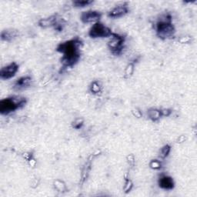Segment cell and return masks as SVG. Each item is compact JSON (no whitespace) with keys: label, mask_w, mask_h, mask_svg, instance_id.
Segmentation results:
<instances>
[{"label":"cell","mask_w":197,"mask_h":197,"mask_svg":"<svg viewBox=\"0 0 197 197\" xmlns=\"http://www.w3.org/2000/svg\"><path fill=\"white\" fill-rule=\"evenodd\" d=\"M19 70V66L16 62H12L8 66L2 68L0 71V78L2 79H9L16 75Z\"/></svg>","instance_id":"cell-6"},{"label":"cell","mask_w":197,"mask_h":197,"mask_svg":"<svg viewBox=\"0 0 197 197\" xmlns=\"http://www.w3.org/2000/svg\"><path fill=\"white\" fill-rule=\"evenodd\" d=\"M84 120L82 118H78L72 122V128L76 129V130H79L81 127L83 126Z\"/></svg>","instance_id":"cell-18"},{"label":"cell","mask_w":197,"mask_h":197,"mask_svg":"<svg viewBox=\"0 0 197 197\" xmlns=\"http://www.w3.org/2000/svg\"><path fill=\"white\" fill-rule=\"evenodd\" d=\"M112 32L110 28L106 26L101 22H96L89 29V36L91 38L96 39V38H106L110 37Z\"/></svg>","instance_id":"cell-4"},{"label":"cell","mask_w":197,"mask_h":197,"mask_svg":"<svg viewBox=\"0 0 197 197\" xmlns=\"http://www.w3.org/2000/svg\"><path fill=\"white\" fill-rule=\"evenodd\" d=\"M132 186H133V184H132V182L130 179H126V183L125 185L123 186V190L126 193H128L131 191Z\"/></svg>","instance_id":"cell-19"},{"label":"cell","mask_w":197,"mask_h":197,"mask_svg":"<svg viewBox=\"0 0 197 197\" xmlns=\"http://www.w3.org/2000/svg\"><path fill=\"white\" fill-rule=\"evenodd\" d=\"M175 29L172 24V19L170 16H165L164 20H160L156 24V34L159 38L162 39H167L174 36Z\"/></svg>","instance_id":"cell-3"},{"label":"cell","mask_w":197,"mask_h":197,"mask_svg":"<svg viewBox=\"0 0 197 197\" xmlns=\"http://www.w3.org/2000/svg\"><path fill=\"white\" fill-rule=\"evenodd\" d=\"M160 112H161L162 116H169L172 113V110L170 109H162L160 110Z\"/></svg>","instance_id":"cell-22"},{"label":"cell","mask_w":197,"mask_h":197,"mask_svg":"<svg viewBox=\"0 0 197 197\" xmlns=\"http://www.w3.org/2000/svg\"><path fill=\"white\" fill-rule=\"evenodd\" d=\"M125 38L119 34L112 32L110 36V40L108 42V47L114 55L119 56L122 53Z\"/></svg>","instance_id":"cell-5"},{"label":"cell","mask_w":197,"mask_h":197,"mask_svg":"<svg viewBox=\"0 0 197 197\" xmlns=\"http://www.w3.org/2000/svg\"><path fill=\"white\" fill-rule=\"evenodd\" d=\"M19 36V31L14 29H9L2 31L1 33V39L6 42H9Z\"/></svg>","instance_id":"cell-11"},{"label":"cell","mask_w":197,"mask_h":197,"mask_svg":"<svg viewBox=\"0 0 197 197\" xmlns=\"http://www.w3.org/2000/svg\"><path fill=\"white\" fill-rule=\"evenodd\" d=\"M26 103V99L19 96L9 97L0 101V113L2 115H9L18 109L24 106Z\"/></svg>","instance_id":"cell-2"},{"label":"cell","mask_w":197,"mask_h":197,"mask_svg":"<svg viewBox=\"0 0 197 197\" xmlns=\"http://www.w3.org/2000/svg\"><path fill=\"white\" fill-rule=\"evenodd\" d=\"M31 82H32V78L30 76L21 77L15 82L13 88L16 90H22L29 87L31 85Z\"/></svg>","instance_id":"cell-10"},{"label":"cell","mask_w":197,"mask_h":197,"mask_svg":"<svg viewBox=\"0 0 197 197\" xmlns=\"http://www.w3.org/2000/svg\"><path fill=\"white\" fill-rule=\"evenodd\" d=\"M90 91L93 94H99V92H101V91H102V86L99 84V82H97V81H95V82H92L90 86Z\"/></svg>","instance_id":"cell-15"},{"label":"cell","mask_w":197,"mask_h":197,"mask_svg":"<svg viewBox=\"0 0 197 197\" xmlns=\"http://www.w3.org/2000/svg\"><path fill=\"white\" fill-rule=\"evenodd\" d=\"M92 2H93L92 0H77V1H74L72 4H73L74 7L82 8L89 6Z\"/></svg>","instance_id":"cell-13"},{"label":"cell","mask_w":197,"mask_h":197,"mask_svg":"<svg viewBox=\"0 0 197 197\" xmlns=\"http://www.w3.org/2000/svg\"><path fill=\"white\" fill-rule=\"evenodd\" d=\"M82 46V41L79 39H72L60 43L56 48V50L63 55L62 63L65 67H72L77 63L80 59V49Z\"/></svg>","instance_id":"cell-1"},{"label":"cell","mask_w":197,"mask_h":197,"mask_svg":"<svg viewBox=\"0 0 197 197\" xmlns=\"http://www.w3.org/2000/svg\"><path fill=\"white\" fill-rule=\"evenodd\" d=\"M150 168H152L153 170H160L162 168V163H160V161L157 160H153L150 162Z\"/></svg>","instance_id":"cell-20"},{"label":"cell","mask_w":197,"mask_h":197,"mask_svg":"<svg viewBox=\"0 0 197 197\" xmlns=\"http://www.w3.org/2000/svg\"><path fill=\"white\" fill-rule=\"evenodd\" d=\"M129 12L128 6L126 5H121V6H118L116 7L113 8V9L111 10L110 12L108 13V16L111 18H114V19H116V18H120L124 16L125 15H126Z\"/></svg>","instance_id":"cell-8"},{"label":"cell","mask_w":197,"mask_h":197,"mask_svg":"<svg viewBox=\"0 0 197 197\" xmlns=\"http://www.w3.org/2000/svg\"><path fill=\"white\" fill-rule=\"evenodd\" d=\"M147 115L148 117L153 122H157L158 120H160V119L162 117L161 112L160 110L155 108H151L148 110L147 112Z\"/></svg>","instance_id":"cell-12"},{"label":"cell","mask_w":197,"mask_h":197,"mask_svg":"<svg viewBox=\"0 0 197 197\" xmlns=\"http://www.w3.org/2000/svg\"><path fill=\"white\" fill-rule=\"evenodd\" d=\"M171 151V146L170 145H165L163 148L160 150V156L162 159H165L169 155Z\"/></svg>","instance_id":"cell-16"},{"label":"cell","mask_w":197,"mask_h":197,"mask_svg":"<svg viewBox=\"0 0 197 197\" xmlns=\"http://www.w3.org/2000/svg\"><path fill=\"white\" fill-rule=\"evenodd\" d=\"M54 187L58 192L59 193H65L66 191V184L63 183L62 181L59 180H56L55 182H54Z\"/></svg>","instance_id":"cell-14"},{"label":"cell","mask_w":197,"mask_h":197,"mask_svg":"<svg viewBox=\"0 0 197 197\" xmlns=\"http://www.w3.org/2000/svg\"><path fill=\"white\" fill-rule=\"evenodd\" d=\"M185 140H186V137H185L183 135H182L179 137L178 140H176V142L177 143H181V142H185Z\"/></svg>","instance_id":"cell-25"},{"label":"cell","mask_w":197,"mask_h":197,"mask_svg":"<svg viewBox=\"0 0 197 197\" xmlns=\"http://www.w3.org/2000/svg\"><path fill=\"white\" fill-rule=\"evenodd\" d=\"M191 39H192L190 36H183L181 39H179V41H180V42H181V43H189V42H190Z\"/></svg>","instance_id":"cell-23"},{"label":"cell","mask_w":197,"mask_h":197,"mask_svg":"<svg viewBox=\"0 0 197 197\" xmlns=\"http://www.w3.org/2000/svg\"><path fill=\"white\" fill-rule=\"evenodd\" d=\"M134 72V64L130 63L126 66L125 69V72H124V78L125 79H130L132 76V74Z\"/></svg>","instance_id":"cell-17"},{"label":"cell","mask_w":197,"mask_h":197,"mask_svg":"<svg viewBox=\"0 0 197 197\" xmlns=\"http://www.w3.org/2000/svg\"><path fill=\"white\" fill-rule=\"evenodd\" d=\"M159 186L163 190H171L174 188L175 183L172 177L163 175L159 180Z\"/></svg>","instance_id":"cell-9"},{"label":"cell","mask_w":197,"mask_h":197,"mask_svg":"<svg viewBox=\"0 0 197 197\" xmlns=\"http://www.w3.org/2000/svg\"><path fill=\"white\" fill-rule=\"evenodd\" d=\"M132 114H133L134 116L137 117V118H140V117H142V116L141 111L137 110V109H135V110H132Z\"/></svg>","instance_id":"cell-24"},{"label":"cell","mask_w":197,"mask_h":197,"mask_svg":"<svg viewBox=\"0 0 197 197\" xmlns=\"http://www.w3.org/2000/svg\"><path fill=\"white\" fill-rule=\"evenodd\" d=\"M102 17V14L97 11H86L82 12L80 16L81 21L83 23L99 22Z\"/></svg>","instance_id":"cell-7"},{"label":"cell","mask_w":197,"mask_h":197,"mask_svg":"<svg viewBox=\"0 0 197 197\" xmlns=\"http://www.w3.org/2000/svg\"><path fill=\"white\" fill-rule=\"evenodd\" d=\"M127 162H128L129 165L131 166V168H133V166L135 165V157L132 154H130V155H127L126 157Z\"/></svg>","instance_id":"cell-21"}]
</instances>
